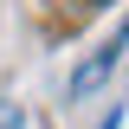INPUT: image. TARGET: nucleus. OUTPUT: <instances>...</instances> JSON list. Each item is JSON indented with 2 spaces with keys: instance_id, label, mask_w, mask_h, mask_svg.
Returning <instances> with one entry per match:
<instances>
[{
  "instance_id": "obj_1",
  "label": "nucleus",
  "mask_w": 129,
  "mask_h": 129,
  "mask_svg": "<svg viewBox=\"0 0 129 129\" xmlns=\"http://www.w3.org/2000/svg\"><path fill=\"white\" fill-rule=\"evenodd\" d=\"M123 52H129V19H123V26H116V32H110V39H103L84 64H78V71H71V78H64V97H71V103H78V97H90L97 84L116 71V58H123Z\"/></svg>"
},
{
  "instance_id": "obj_2",
  "label": "nucleus",
  "mask_w": 129,
  "mask_h": 129,
  "mask_svg": "<svg viewBox=\"0 0 129 129\" xmlns=\"http://www.w3.org/2000/svg\"><path fill=\"white\" fill-rule=\"evenodd\" d=\"M103 129H123V110H110V116H103Z\"/></svg>"
}]
</instances>
